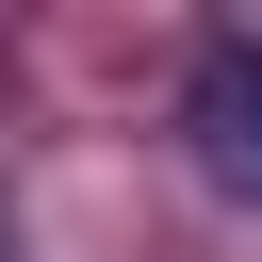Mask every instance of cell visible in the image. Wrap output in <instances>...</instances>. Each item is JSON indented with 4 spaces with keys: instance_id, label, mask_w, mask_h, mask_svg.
I'll return each instance as SVG.
<instances>
[{
    "instance_id": "1",
    "label": "cell",
    "mask_w": 262,
    "mask_h": 262,
    "mask_svg": "<svg viewBox=\"0 0 262 262\" xmlns=\"http://www.w3.org/2000/svg\"><path fill=\"white\" fill-rule=\"evenodd\" d=\"M180 131H196V180L262 213V33H213V49H196V98H180Z\"/></svg>"
}]
</instances>
